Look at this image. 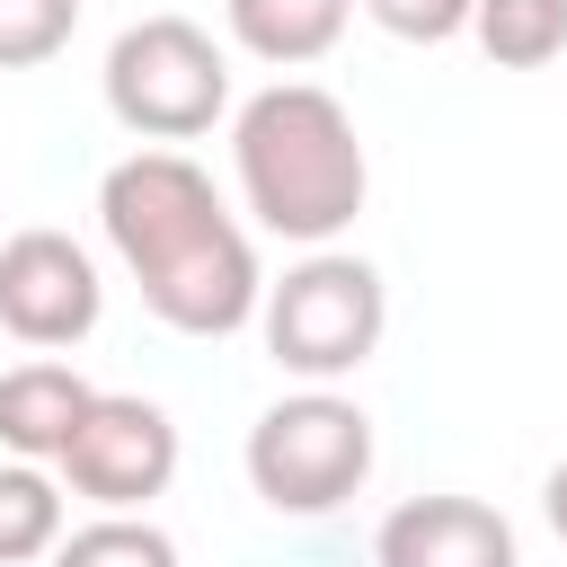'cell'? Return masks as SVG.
<instances>
[{
	"label": "cell",
	"instance_id": "6da1fadb",
	"mask_svg": "<svg viewBox=\"0 0 567 567\" xmlns=\"http://www.w3.org/2000/svg\"><path fill=\"white\" fill-rule=\"evenodd\" d=\"M97 221L124 275L142 284V310L177 337H239L266 310V275L230 204L186 151H133L97 177Z\"/></svg>",
	"mask_w": 567,
	"mask_h": 567
},
{
	"label": "cell",
	"instance_id": "7a4b0ae2",
	"mask_svg": "<svg viewBox=\"0 0 567 567\" xmlns=\"http://www.w3.org/2000/svg\"><path fill=\"white\" fill-rule=\"evenodd\" d=\"M230 168H239V204L257 213V230H275L292 248H328L372 195L363 133H354L346 97L319 80L257 89L230 115Z\"/></svg>",
	"mask_w": 567,
	"mask_h": 567
},
{
	"label": "cell",
	"instance_id": "3957f363",
	"mask_svg": "<svg viewBox=\"0 0 567 567\" xmlns=\"http://www.w3.org/2000/svg\"><path fill=\"white\" fill-rule=\"evenodd\" d=\"M106 115L124 124V133H142L151 151H168V142H195V133H213L221 115H230V53L195 27V18H177V9H159V18H133L115 44H106Z\"/></svg>",
	"mask_w": 567,
	"mask_h": 567
},
{
	"label": "cell",
	"instance_id": "277c9868",
	"mask_svg": "<svg viewBox=\"0 0 567 567\" xmlns=\"http://www.w3.org/2000/svg\"><path fill=\"white\" fill-rule=\"evenodd\" d=\"M257 328H266V354H275L292 381L328 390V381H346V372H363V363L381 354V328H390L381 266H363V257H346V248H310L284 284H266Z\"/></svg>",
	"mask_w": 567,
	"mask_h": 567
},
{
	"label": "cell",
	"instance_id": "5b68a950",
	"mask_svg": "<svg viewBox=\"0 0 567 567\" xmlns=\"http://www.w3.org/2000/svg\"><path fill=\"white\" fill-rule=\"evenodd\" d=\"M248 487L275 514H337L363 478H372V416L337 390H292L248 425Z\"/></svg>",
	"mask_w": 567,
	"mask_h": 567
},
{
	"label": "cell",
	"instance_id": "8992f818",
	"mask_svg": "<svg viewBox=\"0 0 567 567\" xmlns=\"http://www.w3.org/2000/svg\"><path fill=\"white\" fill-rule=\"evenodd\" d=\"M53 470H62V487L89 496L97 514H142V505L168 496V478H177V425H168L159 399L97 390Z\"/></svg>",
	"mask_w": 567,
	"mask_h": 567
},
{
	"label": "cell",
	"instance_id": "52a82bcc",
	"mask_svg": "<svg viewBox=\"0 0 567 567\" xmlns=\"http://www.w3.org/2000/svg\"><path fill=\"white\" fill-rule=\"evenodd\" d=\"M97 310H106V284L71 230H9L0 239V328L18 346L62 354L97 328Z\"/></svg>",
	"mask_w": 567,
	"mask_h": 567
},
{
	"label": "cell",
	"instance_id": "ba28073f",
	"mask_svg": "<svg viewBox=\"0 0 567 567\" xmlns=\"http://www.w3.org/2000/svg\"><path fill=\"white\" fill-rule=\"evenodd\" d=\"M372 567H523L514 523L478 496H408L372 532Z\"/></svg>",
	"mask_w": 567,
	"mask_h": 567
},
{
	"label": "cell",
	"instance_id": "9c48e42d",
	"mask_svg": "<svg viewBox=\"0 0 567 567\" xmlns=\"http://www.w3.org/2000/svg\"><path fill=\"white\" fill-rule=\"evenodd\" d=\"M89 381L62 363V354H27V363H9L0 372V443L18 452V461H62V443L80 434V416H89Z\"/></svg>",
	"mask_w": 567,
	"mask_h": 567
},
{
	"label": "cell",
	"instance_id": "30bf717a",
	"mask_svg": "<svg viewBox=\"0 0 567 567\" xmlns=\"http://www.w3.org/2000/svg\"><path fill=\"white\" fill-rule=\"evenodd\" d=\"M346 9H354V0H221L230 35H239L257 62H275V71H301V62L337 53Z\"/></svg>",
	"mask_w": 567,
	"mask_h": 567
},
{
	"label": "cell",
	"instance_id": "8fae6325",
	"mask_svg": "<svg viewBox=\"0 0 567 567\" xmlns=\"http://www.w3.org/2000/svg\"><path fill=\"white\" fill-rule=\"evenodd\" d=\"M470 35H478L487 62H505V71H540V62L567 53V0H478Z\"/></svg>",
	"mask_w": 567,
	"mask_h": 567
},
{
	"label": "cell",
	"instance_id": "7c38bea8",
	"mask_svg": "<svg viewBox=\"0 0 567 567\" xmlns=\"http://www.w3.org/2000/svg\"><path fill=\"white\" fill-rule=\"evenodd\" d=\"M62 549V487L44 478V461H9L0 470V567L53 558Z\"/></svg>",
	"mask_w": 567,
	"mask_h": 567
},
{
	"label": "cell",
	"instance_id": "4fadbf2b",
	"mask_svg": "<svg viewBox=\"0 0 567 567\" xmlns=\"http://www.w3.org/2000/svg\"><path fill=\"white\" fill-rule=\"evenodd\" d=\"M53 567H177V540L151 514H97V523L62 532Z\"/></svg>",
	"mask_w": 567,
	"mask_h": 567
},
{
	"label": "cell",
	"instance_id": "5bb4252c",
	"mask_svg": "<svg viewBox=\"0 0 567 567\" xmlns=\"http://www.w3.org/2000/svg\"><path fill=\"white\" fill-rule=\"evenodd\" d=\"M80 0H0V71H35L71 44Z\"/></svg>",
	"mask_w": 567,
	"mask_h": 567
},
{
	"label": "cell",
	"instance_id": "9a60e30c",
	"mask_svg": "<svg viewBox=\"0 0 567 567\" xmlns=\"http://www.w3.org/2000/svg\"><path fill=\"white\" fill-rule=\"evenodd\" d=\"M372 9V27H390L399 44H452V35H470V18H478V0H363Z\"/></svg>",
	"mask_w": 567,
	"mask_h": 567
},
{
	"label": "cell",
	"instance_id": "2e32d148",
	"mask_svg": "<svg viewBox=\"0 0 567 567\" xmlns=\"http://www.w3.org/2000/svg\"><path fill=\"white\" fill-rule=\"evenodd\" d=\"M540 514H549V532L567 540V461H558V470L540 478Z\"/></svg>",
	"mask_w": 567,
	"mask_h": 567
}]
</instances>
